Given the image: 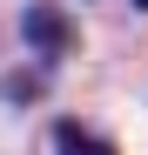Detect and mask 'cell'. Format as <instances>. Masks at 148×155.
Masks as SVG:
<instances>
[{"label": "cell", "instance_id": "1", "mask_svg": "<svg viewBox=\"0 0 148 155\" xmlns=\"http://www.w3.org/2000/svg\"><path fill=\"white\" fill-rule=\"evenodd\" d=\"M20 34H27V47H34V61H40V68H54V61L74 54V20L54 7V0H34V7L20 14Z\"/></svg>", "mask_w": 148, "mask_h": 155}, {"label": "cell", "instance_id": "2", "mask_svg": "<svg viewBox=\"0 0 148 155\" xmlns=\"http://www.w3.org/2000/svg\"><path fill=\"white\" fill-rule=\"evenodd\" d=\"M54 155H114V142H101L94 128H81L74 115L54 121Z\"/></svg>", "mask_w": 148, "mask_h": 155}, {"label": "cell", "instance_id": "3", "mask_svg": "<svg viewBox=\"0 0 148 155\" xmlns=\"http://www.w3.org/2000/svg\"><path fill=\"white\" fill-rule=\"evenodd\" d=\"M135 7H141V14H148V0H135Z\"/></svg>", "mask_w": 148, "mask_h": 155}]
</instances>
